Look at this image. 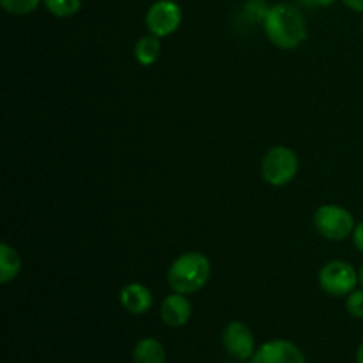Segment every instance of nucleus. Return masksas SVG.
<instances>
[{"instance_id": "obj_9", "label": "nucleus", "mask_w": 363, "mask_h": 363, "mask_svg": "<svg viewBox=\"0 0 363 363\" xmlns=\"http://www.w3.org/2000/svg\"><path fill=\"white\" fill-rule=\"evenodd\" d=\"M160 314H162L163 323H165L167 326H170V328H181V326H184L190 321L191 303L184 294H169V296L162 301Z\"/></svg>"}, {"instance_id": "obj_22", "label": "nucleus", "mask_w": 363, "mask_h": 363, "mask_svg": "<svg viewBox=\"0 0 363 363\" xmlns=\"http://www.w3.org/2000/svg\"><path fill=\"white\" fill-rule=\"evenodd\" d=\"M358 275H360V284H362V287H363V264H362L360 272H358Z\"/></svg>"}, {"instance_id": "obj_3", "label": "nucleus", "mask_w": 363, "mask_h": 363, "mask_svg": "<svg viewBox=\"0 0 363 363\" xmlns=\"http://www.w3.org/2000/svg\"><path fill=\"white\" fill-rule=\"evenodd\" d=\"M298 170H300L298 155L286 145H277L269 149L261 163L262 179L277 188L289 184L298 176Z\"/></svg>"}, {"instance_id": "obj_8", "label": "nucleus", "mask_w": 363, "mask_h": 363, "mask_svg": "<svg viewBox=\"0 0 363 363\" xmlns=\"http://www.w3.org/2000/svg\"><path fill=\"white\" fill-rule=\"evenodd\" d=\"M250 363H307L303 351L291 340H269L255 350Z\"/></svg>"}, {"instance_id": "obj_2", "label": "nucleus", "mask_w": 363, "mask_h": 363, "mask_svg": "<svg viewBox=\"0 0 363 363\" xmlns=\"http://www.w3.org/2000/svg\"><path fill=\"white\" fill-rule=\"evenodd\" d=\"M211 261L202 252H186L170 264L167 282L174 293L195 294L209 282Z\"/></svg>"}, {"instance_id": "obj_16", "label": "nucleus", "mask_w": 363, "mask_h": 363, "mask_svg": "<svg viewBox=\"0 0 363 363\" xmlns=\"http://www.w3.org/2000/svg\"><path fill=\"white\" fill-rule=\"evenodd\" d=\"M269 6L264 0H248L243 7V14L248 18V21H264L266 14H268Z\"/></svg>"}, {"instance_id": "obj_7", "label": "nucleus", "mask_w": 363, "mask_h": 363, "mask_svg": "<svg viewBox=\"0 0 363 363\" xmlns=\"http://www.w3.org/2000/svg\"><path fill=\"white\" fill-rule=\"evenodd\" d=\"M223 347L230 357L238 360H248L255 353V337L245 323L233 321L225 326L222 335Z\"/></svg>"}, {"instance_id": "obj_18", "label": "nucleus", "mask_w": 363, "mask_h": 363, "mask_svg": "<svg viewBox=\"0 0 363 363\" xmlns=\"http://www.w3.org/2000/svg\"><path fill=\"white\" fill-rule=\"evenodd\" d=\"M351 238H353V243H354V247L358 248V252H362L363 254V222L354 225L353 236Z\"/></svg>"}, {"instance_id": "obj_4", "label": "nucleus", "mask_w": 363, "mask_h": 363, "mask_svg": "<svg viewBox=\"0 0 363 363\" xmlns=\"http://www.w3.org/2000/svg\"><path fill=\"white\" fill-rule=\"evenodd\" d=\"M354 218L346 208L339 204H323L314 213V227L323 238L330 241H344L353 236Z\"/></svg>"}, {"instance_id": "obj_15", "label": "nucleus", "mask_w": 363, "mask_h": 363, "mask_svg": "<svg viewBox=\"0 0 363 363\" xmlns=\"http://www.w3.org/2000/svg\"><path fill=\"white\" fill-rule=\"evenodd\" d=\"M4 11L9 14H16V16H23V14L34 13L39 7L41 0H0Z\"/></svg>"}, {"instance_id": "obj_21", "label": "nucleus", "mask_w": 363, "mask_h": 363, "mask_svg": "<svg viewBox=\"0 0 363 363\" xmlns=\"http://www.w3.org/2000/svg\"><path fill=\"white\" fill-rule=\"evenodd\" d=\"M357 363H363V342L360 344V347H358L357 351Z\"/></svg>"}, {"instance_id": "obj_12", "label": "nucleus", "mask_w": 363, "mask_h": 363, "mask_svg": "<svg viewBox=\"0 0 363 363\" xmlns=\"http://www.w3.org/2000/svg\"><path fill=\"white\" fill-rule=\"evenodd\" d=\"M21 259L18 252L7 243L0 245V284H9L20 275Z\"/></svg>"}, {"instance_id": "obj_14", "label": "nucleus", "mask_w": 363, "mask_h": 363, "mask_svg": "<svg viewBox=\"0 0 363 363\" xmlns=\"http://www.w3.org/2000/svg\"><path fill=\"white\" fill-rule=\"evenodd\" d=\"M45 7L57 18H69L82 7V0H43Z\"/></svg>"}, {"instance_id": "obj_10", "label": "nucleus", "mask_w": 363, "mask_h": 363, "mask_svg": "<svg viewBox=\"0 0 363 363\" xmlns=\"http://www.w3.org/2000/svg\"><path fill=\"white\" fill-rule=\"evenodd\" d=\"M119 300L124 311H128L130 314H135V315L147 314V312L152 308L151 291L138 282L126 284V286L121 289Z\"/></svg>"}, {"instance_id": "obj_23", "label": "nucleus", "mask_w": 363, "mask_h": 363, "mask_svg": "<svg viewBox=\"0 0 363 363\" xmlns=\"http://www.w3.org/2000/svg\"><path fill=\"white\" fill-rule=\"evenodd\" d=\"M362 30H363V23H362Z\"/></svg>"}, {"instance_id": "obj_20", "label": "nucleus", "mask_w": 363, "mask_h": 363, "mask_svg": "<svg viewBox=\"0 0 363 363\" xmlns=\"http://www.w3.org/2000/svg\"><path fill=\"white\" fill-rule=\"evenodd\" d=\"M337 0H312V4L314 6H332V4H335Z\"/></svg>"}, {"instance_id": "obj_11", "label": "nucleus", "mask_w": 363, "mask_h": 363, "mask_svg": "<svg viewBox=\"0 0 363 363\" xmlns=\"http://www.w3.org/2000/svg\"><path fill=\"white\" fill-rule=\"evenodd\" d=\"M167 351L160 340L147 337L135 344L133 362L135 363H165Z\"/></svg>"}, {"instance_id": "obj_5", "label": "nucleus", "mask_w": 363, "mask_h": 363, "mask_svg": "<svg viewBox=\"0 0 363 363\" xmlns=\"http://www.w3.org/2000/svg\"><path fill=\"white\" fill-rule=\"evenodd\" d=\"M318 280L326 294L342 298L357 289V286L360 284V275L350 262L330 261L319 269Z\"/></svg>"}, {"instance_id": "obj_1", "label": "nucleus", "mask_w": 363, "mask_h": 363, "mask_svg": "<svg viewBox=\"0 0 363 363\" xmlns=\"http://www.w3.org/2000/svg\"><path fill=\"white\" fill-rule=\"evenodd\" d=\"M262 28L269 43L282 50L298 48L308 38L305 16L291 4L280 2L269 7L262 21Z\"/></svg>"}, {"instance_id": "obj_6", "label": "nucleus", "mask_w": 363, "mask_h": 363, "mask_svg": "<svg viewBox=\"0 0 363 363\" xmlns=\"http://www.w3.org/2000/svg\"><path fill=\"white\" fill-rule=\"evenodd\" d=\"M183 21V13L181 7L172 0H158L149 7L145 14V25H147L149 34L156 38H167L174 34L179 28Z\"/></svg>"}, {"instance_id": "obj_13", "label": "nucleus", "mask_w": 363, "mask_h": 363, "mask_svg": "<svg viewBox=\"0 0 363 363\" xmlns=\"http://www.w3.org/2000/svg\"><path fill=\"white\" fill-rule=\"evenodd\" d=\"M160 53H162V43L160 38L152 34L140 38L135 45V59L140 66H152L158 60Z\"/></svg>"}, {"instance_id": "obj_17", "label": "nucleus", "mask_w": 363, "mask_h": 363, "mask_svg": "<svg viewBox=\"0 0 363 363\" xmlns=\"http://www.w3.org/2000/svg\"><path fill=\"white\" fill-rule=\"evenodd\" d=\"M346 308L350 315L357 319H363V287L362 289H354L353 293L347 294Z\"/></svg>"}, {"instance_id": "obj_19", "label": "nucleus", "mask_w": 363, "mask_h": 363, "mask_svg": "<svg viewBox=\"0 0 363 363\" xmlns=\"http://www.w3.org/2000/svg\"><path fill=\"white\" fill-rule=\"evenodd\" d=\"M350 9L357 11V13H363V0H342Z\"/></svg>"}]
</instances>
